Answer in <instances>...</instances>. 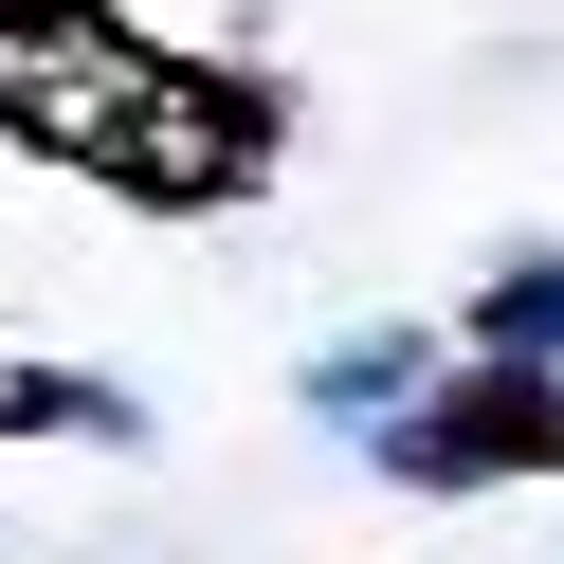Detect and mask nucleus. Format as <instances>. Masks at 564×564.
<instances>
[{"label":"nucleus","mask_w":564,"mask_h":564,"mask_svg":"<svg viewBox=\"0 0 564 564\" xmlns=\"http://www.w3.org/2000/svg\"><path fill=\"white\" fill-rule=\"evenodd\" d=\"M0 128L128 200H237L273 164V91L128 37L110 0H0Z\"/></svg>","instance_id":"f257e3e1"},{"label":"nucleus","mask_w":564,"mask_h":564,"mask_svg":"<svg viewBox=\"0 0 564 564\" xmlns=\"http://www.w3.org/2000/svg\"><path fill=\"white\" fill-rule=\"evenodd\" d=\"M474 365H564V256H510L474 292Z\"/></svg>","instance_id":"7ed1b4c3"},{"label":"nucleus","mask_w":564,"mask_h":564,"mask_svg":"<svg viewBox=\"0 0 564 564\" xmlns=\"http://www.w3.org/2000/svg\"><path fill=\"white\" fill-rule=\"evenodd\" d=\"M55 419H74V437H128L110 382H0V437H55Z\"/></svg>","instance_id":"39448f33"},{"label":"nucleus","mask_w":564,"mask_h":564,"mask_svg":"<svg viewBox=\"0 0 564 564\" xmlns=\"http://www.w3.org/2000/svg\"><path fill=\"white\" fill-rule=\"evenodd\" d=\"M310 401H328V419H401V401H419V346H401V328H382V346H328Z\"/></svg>","instance_id":"20e7f679"},{"label":"nucleus","mask_w":564,"mask_h":564,"mask_svg":"<svg viewBox=\"0 0 564 564\" xmlns=\"http://www.w3.org/2000/svg\"><path fill=\"white\" fill-rule=\"evenodd\" d=\"M382 474L401 491H491V474H564V382L546 365H455L382 419Z\"/></svg>","instance_id":"f03ea898"}]
</instances>
